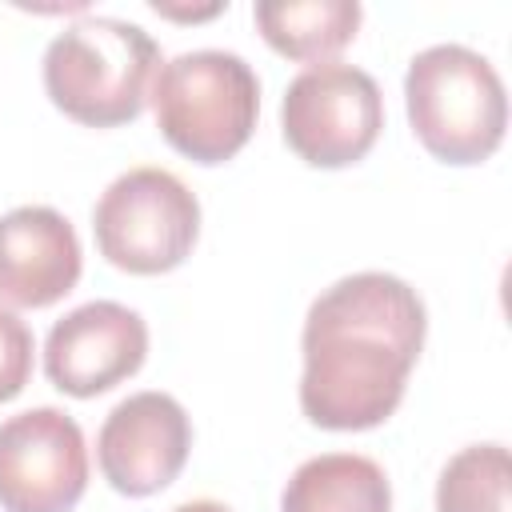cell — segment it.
Returning a JSON list of instances; mask_svg holds the SVG:
<instances>
[{"instance_id": "14", "label": "cell", "mask_w": 512, "mask_h": 512, "mask_svg": "<svg viewBox=\"0 0 512 512\" xmlns=\"http://www.w3.org/2000/svg\"><path fill=\"white\" fill-rule=\"evenodd\" d=\"M32 352H36V340H32V328L0 308V404L16 400L32 376Z\"/></svg>"}, {"instance_id": "5", "label": "cell", "mask_w": 512, "mask_h": 512, "mask_svg": "<svg viewBox=\"0 0 512 512\" xmlns=\"http://www.w3.org/2000/svg\"><path fill=\"white\" fill-rule=\"evenodd\" d=\"M96 248L132 276H160L188 260L200 236V200L168 168H128L92 208Z\"/></svg>"}, {"instance_id": "12", "label": "cell", "mask_w": 512, "mask_h": 512, "mask_svg": "<svg viewBox=\"0 0 512 512\" xmlns=\"http://www.w3.org/2000/svg\"><path fill=\"white\" fill-rule=\"evenodd\" d=\"M260 36L288 60L324 64L352 44L364 8L356 0H264L256 4Z\"/></svg>"}, {"instance_id": "6", "label": "cell", "mask_w": 512, "mask_h": 512, "mask_svg": "<svg viewBox=\"0 0 512 512\" xmlns=\"http://www.w3.org/2000/svg\"><path fill=\"white\" fill-rule=\"evenodd\" d=\"M280 124L288 148L312 168H348L372 152L384 128V96L356 64H308L284 92Z\"/></svg>"}, {"instance_id": "2", "label": "cell", "mask_w": 512, "mask_h": 512, "mask_svg": "<svg viewBox=\"0 0 512 512\" xmlns=\"http://www.w3.org/2000/svg\"><path fill=\"white\" fill-rule=\"evenodd\" d=\"M156 68L160 48L140 24L84 16L52 36L44 52V88L76 124L116 128L144 112Z\"/></svg>"}, {"instance_id": "11", "label": "cell", "mask_w": 512, "mask_h": 512, "mask_svg": "<svg viewBox=\"0 0 512 512\" xmlns=\"http://www.w3.org/2000/svg\"><path fill=\"white\" fill-rule=\"evenodd\" d=\"M280 512H392V484L372 456L324 452L292 472Z\"/></svg>"}, {"instance_id": "1", "label": "cell", "mask_w": 512, "mask_h": 512, "mask_svg": "<svg viewBox=\"0 0 512 512\" xmlns=\"http://www.w3.org/2000/svg\"><path fill=\"white\" fill-rule=\"evenodd\" d=\"M424 332V300L392 272H356L324 288L300 336L304 416L328 432L384 424L404 400Z\"/></svg>"}, {"instance_id": "4", "label": "cell", "mask_w": 512, "mask_h": 512, "mask_svg": "<svg viewBox=\"0 0 512 512\" xmlns=\"http://www.w3.org/2000/svg\"><path fill=\"white\" fill-rule=\"evenodd\" d=\"M404 104L416 140L444 164L488 160L508 128L504 80L464 44L416 52L404 72Z\"/></svg>"}, {"instance_id": "15", "label": "cell", "mask_w": 512, "mask_h": 512, "mask_svg": "<svg viewBox=\"0 0 512 512\" xmlns=\"http://www.w3.org/2000/svg\"><path fill=\"white\" fill-rule=\"evenodd\" d=\"M172 512H232V508L220 504V500H188V504H180V508H172Z\"/></svg>"}, {"instance_id": "8", "label": "cell", "mask_w": 512, "mask_h": 512, "mask_svg": "<svg viewBox=\"0 0 512 512\" xmlns=\"http://www.w3.org/2000/svg\"><path fill=\"white\" fill-rule=\"evenodd\" d=\"M148 356V324L136 308L116 300H92L60 316L44 340L48 380L76 396L92 400L128 376L140 372Z\"/></svg>"}, {"instance_id": "9", "label": "cell", "mask_w": 512, "mask_h": 512, "mask_svg": "<svg viewBox=\"0 0 512 512\" xmlns=\"http://www.w3.org/2000/svg\"><path fill=\"white\" fill-rule=\"evenodd\" d=\"M192 448V420L168 392H136L120 400L96 436L104 480L124 496H152L168 488Z\"/></svg>"}, {"instance_id": "10", "label": "cell", "mask_w": 512, "mask_h": 512, "mask_svg": "<svg viewBox=\"0 0 512 512\" xmlns=\"http://www.w3.org/2000/svg\"><path fill=\"white\" fill-rule=\"evenodd\" d=\"M80 236L56 208L24 204L0 216V300L8 308H48L80 280Z\"/></svg>"}, {"instance_id": "7", "label": "cell", "mask_w": 512, "mask_h": 512, "mask_svg": "<svg viewBox=\"0 0 512 512\" xmlns=\"http://www.w3.org/2000/svg\"><path fill=\"white\" fill-rule=\"evenodd\" d=\"M88 488V448L64 408H28L0 424V508L72 512Z\"/></svg>"}, {"instance_id": "13", "label": "cell", "mask_w": 512, "mask_h": 512, "mask_svg": "<svg viewBox=\"0 0 512 512\" xmlns=\"http://www.w3.org/2000/svg\"><path fill=\"white\" fill-rule=\"evenodd\" d=\"M512 460L504 444L460 448L436 480V512H508Z\"/></svg>"}, {"instance_id": "3", "label": "cell", "mask_w": 512, "mask_h": 512, "mask_svg": "<svg viewBox=\"0 0 512 512\" xmlns=\"http://www.w3.org/2000/svg\"><path fill=\"white\" fill-rule=\"evenodd\" d=\"M152 112L160 136L196 164L232 160L260 112V80L252 64L224 48L180 52L152 76Z\"/></svg>"}]
</instances>
